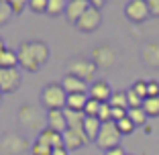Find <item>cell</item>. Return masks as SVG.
I'll return each instance as SVG.
<instances>
[{"label": "cell", "mask_w": 159, "mask_h": 155, "mask_svg": "<svg viewBox=\"0 0 159 155\" xmlns=\"http://www.w3.org/2000/svg\"><path fill=\"white\" fill-rule=\"evenodd\" d=\"M19 53V63L27 71H37L49 59V47L43 41H25L16 49Z\"/></svg>", "instance_id": "6da1fadb"}, {"label": "cell", "mask_w": 159, "mask_h": 155, "mask_svg": "<svg viewBox=\"0 0 159 155\" xmlns=\"http://www.w3.org/2000/svg\"><path fill=\"white\" fill-rule=\"evenodd\" d=\"M51 155H70V151H67L66 147H55Z\"/></svg>", "instance_id": "ab89813d"}, {"label": "cell", "mask_w": 159, "mask_h": 155, "mask_svg": "<svg viewBox=\"0 0 159 155\" xmlns=\"http://www.w3.org/2000/svg\"><path fill=\"white\" fill-rule=\"evenodd\" d=\"M125 16L131 21V23L139 25V23H145L151 16V12H149V8H147L145 0H129L126 6H125Z\"/></svg>", "instance_id": "52a82bcc"}, {"label": "cell", "mask_w": 159, "mask_h": 155, "mask_svg": "<svg viewBox=\"0 0 159 155\" xmlns=\"http://www.w3.org/2000/svg\"><path fill=\"white\" fill-rule=\"evenodd\" d=\"M2 96H4V94H2V92H0V104H2Z\"/></svg>", "instance_id": "b9f144b4"}, {"label": "cell", "mask_w": 159, "mask_h": 155, "mask_svg": "<svg viewBox=\"0 0 159 155\" xmlns=\"http://www.w3.org/2000/svg\"><path fill=\"white\" fill-rule=\"evenodd\" d=\"M151 16H159V0H145Z\"/></svg>", "instance_id": "d590c367"}, {"label": "cell", "mask_w": 159, "mask_h": 155, "mask_svg": "<svg viewBox=\"0 0 159 155\" xmlns=\"http://www.w3.org/2000/svg\"><path fill=\"white\" fill-rule=\"evenodd\" d=\"M126 116L135 122V127H143V125L147 122V118H149V116H147V112L143 110V106H139V108H129Z\"/></svg>", "instance_id": "603a6c76"}, {"label": "cell", "mask_w": 159, "mask_h": 155, "mask_svg": "<svg viewBox=\"0 0 159 155\" xmlns=\"http://www.w3.org/2000/svg\"><path fill=\"white\" fill-rule=\"evenodd\" d=\"M88 143V137H86L84 129H67L63 133V147L67 151H75L82 149V147Z\"/></svg>", "instance_id": "30bf717a"}, {"label": "cell", "mask_w": 159, "mask_h": 155, "mask_svg": "<svg viewBox=\"0 0 159 155\" xmlns=\"http://www.w3.org/2000/svg\"><path fill=\"white\" fill-rule=\"evenodd\" d=\"M47 4H49V0H29V8L33 10L35 14L47 12Z\"/></svg>", "instance_id": "4dcf8cb0"}, {"label": "cell", "mask_w": 159, "mask_h": 155, "mask_svg": "<svg viewBox=\"0 0 159 155\" xmlns=\"http://www.w3.org/2000/svg\"><path fill=\"white\" fill-rule=\"evenodd\" d=\"M100 25H102V12H100V8L90 6V8L82 14V19L75 23V27H78L82 33H94Z\"/></svg>", "instance_id": "ba28073f"}, {"label": "cell", "mask_w": 159, "mask_h": 155, "mask_svg": "<svg viewBox=\"0 0 159 155\" xmlns=\"http://www.w3.org/2000/svg\"><path fill=\"white\" fill-rule=\"evenodd\" d=\"M126 155H131V153H126Z\"/></svg>", "instance_id": "ee69618b"}, {"label": "cell", "mask_w": 159, "mask_h": 155, "mask_svg": "<svg viewBox=\"0 0 159 155\" xmlns=\"http://www.w3.org/2000/svg\"><path fill=\"white\" fill-rule=\"evenodd\" d=\"M98 118L102 122H110L112 121V106L108 102H102V106H100V110H98Z\"/></svg>", "instance_id": "f1b7e54d"}, {"label": "cell", "mask_w": 159, "mask_h": 155, "mask_svg": "<svg viewBox=\"0 0 159 155\" xmlns=\"http://www.w3.org/2000/svg\"><path fill=\"white\" fill-rule=\"evenodd\" d=\"M120 139H122V133L118 131L116 122L110 121V122H102V129L98 133V139H96V147L102 151L108 149H114V147H120Z\"/></svg>", "instance_id": "3957f363"}, {"label": "cell", "mask_w": 159, "mask_h": 155, "mask_svg": "<svg viewBox=\"0 0 159 155\" xmlns=\"http://www.w3.org/2000/svg\"><path fill=\"white\" fill-rule=\"evenodd\" d=\"M96 70H98V66L94 63L92 57H74L67 63V74L78 75L84 82H92L96 75Z\"/></svg>", "instance_id": "277c9868"}, {"label": "cell", "mask_w": 159, "mask_h": 155, "mask_svg": "<svg viewBox=\"0 0 159 155\" xmlns=\"http://www.w3.org/2000/svg\"><path fill=\"white\" fill-rule=\"evenodd\" d=\"M31 153H33V155H51V153H53V147L45 145V143H41V141L37 139V141L31 145Z\"/></svg>", "instance_id": "4316f807"}, {"label": "cell", "mask_w": 159, "mask_h": 155, "mask_svg": "<svg viewBox=\"0 0 159 155\" xmlns=\"http://www.w3.org/2000/svg\"><path fill=\"white\" fill-rule=\"evenodd\" d=\"M90 100V94H67V104L66 108H71V110H84L86 104Z\"/></svg>", "instance_id": "ffe728a7"}, {"label": "cell", "mask_w": 159, "mask_h": 155, "mask_svg": "<svg viewBox=\"0 0 159 155\" xmlns=\"http://www.w3.org/2000/svg\"><path fill=\"white\" fill-rule=\"evenodd\" d=\"M143 110L147 112V116H159V96L143 100Z\"/></svg>", "instance_id": "d4e9b609"}, {"label": "cell", "mask_w": 159, "mask_h": 155, "mask_svg": "<svg viewBox=\"0 0 159 155\" xmlns=\"http://www.w3.org/2000/svg\"><path fill=\"white\" fill-rule=\"evenodd\" d=\"M88 2L92 6H96V8H102V6L106 4V2H110V0H88Z\"/></svg>", "instance_id": "f35d334b"}, {"label": "cell", "mask_w": 159, "mask_h": 155, "mask_svg": "<svg viewBox=\"0 0 159 155\" xmlns=\"http://www.w3.org/2000/svg\"><path fill=\"white\" fill-rule=\"evenodd\" d=\"M0 2H8V0H0Z\"/></svg>", "instance_id": "7bdbcfd3"}, {"label": "cell", "mask_w": 159, "mask_h": 155, "mask_svg": "<svg viewBox=\"0 0 159 155\" xmlns=\"http://www.w3.org/2000/svg\"><path fill=\"white\" fill-rule=\"evenodd\" d=\"M29 149V141L19 133H6L0 139V153L2 155H23Z\"/></svg>", "instance_id": "5b68a950"}, {"label": "cell", "mask_w": 159, "mask_h": 155, "mask_svg": "<svg viewBox=\"0 0 159 155\" xmlns=\"http://www.w3.org/2000/svg\"><path fill=\"white\" fill-rule=\"evenodd\" d=\"M131 88L135 90V94H137V96H141V98H143V100L147 98V82L139 80V82H135V84H133Z\"/></svg>", "instance_id": "d6a6232c"}, {"label": "cell", "mask_w": 159, "mask_h": 155, "mask_svg": "<svg viewBox=\"0 0 159 155\" xmlns=\"http://www.w3.org/2000/svg\"><path fill=\"white\" fill-rule=\"evenodd\" d=\"M116 51H114V47H110V45H100V47H96L92 51V59L94 63L98 67H104V70H108V67H112L114 63H116Z\"/></svg>", "instance_id": "9c48e42d"}, {"label": "cell", "mask_w": 159, "mask_h": 155, "mask_svg": "<svg viewBox=\"0 0 159 155\" xmlns=\"http://www.w3.org/2000/svg\"><path fill=\"white\" fill-rule=\"evenodd\" d=\"M66 8H67V0H49L47 14L49 16H59V14H66Z\"/></svg>", "instance_id": "cb8c5ba5"}, {"label": "cell", "mask_w": 159, "mask_h": 155, "mask_svg": "<svg viewBox=\"0 0 159 155\" xmlns=\"http://www.w3.org/2000/svg\"><path fill=\"white\" fill-rule=\"evenodd\" d=\"M116 127H118V131H120L122 135H131V133L135 131V122H133L129 116H125V118H120V121L116 122Z\"/></svg>", "instance_id": "83f0119b"}, {"label": "cell", "mask_w": 159, "mask_h": 155, "mask_svg": "<svg viewBox=\"0 0 159 155\" xmlns=\"http://www.w3.org/2000/svg\"><path fill=\"white\" fill-rule=\"evenodd\" d=\"M90 6L92 4H90L88 0H70V2H67V8H66V19L75 25Z\"/></svg>", "instance_id": "4fadbf2b"}, {"label": "cell", "mask_w": 159, "mask_h": 155, "mask_svg": "<svg viewBox=\"0 0 159 155\" xmlns=\"http://www.w3.org/2000/svg\"><path fill=\"white\" fill-rule=\"evenodd\" d=\"M0 67H19V53L12 49H4L0 53Z\"/></svg>", "instance_id": "44dd1931"}, {"label": "cell", "mask_w": 159, "mask_h": 155, "mask_svg": "<svg viewBox=\"0 0 159 155\" xmlns=\"http://www.w3.org/2000/svg\"><path fill=\"white\" fill-rule=\"evenodd\" d=\"M112 92L114 90L110 88V84H108L106 80H94L92 84H90V90H88L90 98L98 100V102H108L110 96H112Z\"/></svg>", "instance_id": "8fae6325"}, {"label": "cell", "mask_w": 159, "mask_h": 155, "mask_svg": "<svg viewBox=\"0 0 159 155\" xmlns=\"http://www.w3.org/2000/svg\"><path fill=\"white\" fill-rule=\"evenodd\" d=\"M8 4L14 14H20L25 10V6H29V0H8Z\"/></svg>", "instance_id": "836d02e7"}, {"label": "cell", "mask_w": 159, "mask_h": 155, "mask_svg": "<svg viewBox=\"0 0 159 155\" xmlns=\"http://www.w3.org/2000/svg\"><path fill=\"white\" fill-rule=\"evenodd\" d=\"M23 84V74L19 67H0V92L12 94Z\"/></svg>", "instance_id": "8992f818"}, {"label": "cell", "mask_w": 159, "mask_h": 155, "mask_svg": "<svg viewBox=\"0 0 159 155\" xmlns=\"http://www.w3.org/2000/svg\"><path fill=\"white\" fill-rule=\"evenodd\" d=\"M100 106H102V102H98V100L90 98V100H88V104H86V108H84L86 116H98V110H100Z\"/></svg>", "instance_id": "f546056e"}, {"label": "cell", "mask_w": 159, "mask_h": 155, "mask_svg": "<svg viewBox=\"0 0 159 155\" xmlns=\"http://www.w3.org/2000/svg\"><path fill=\"white\" fill-rule=\"evenodd\" d=\"M12 16H14V12H12L8 2H0V27H4Z\"/></svg>", "instance_id": "484cf974"}, {"label": "cell", "mask_w": 159, "mask_h": 155, "mask_svg": "<svg viewBox=\"0 0 159 155\" xmlns=\"http://www.w3.org/2000/svg\"><path fill=\"white\" fill-rule=\"evenodd\" d=\"M126 100H129V108H139V106H143V98H141V96H137L133 88L126 90Z\"/></svg>", "instance_id": "1f68e13d"}, {"label": "cell", "mask_w": 159, "mask_h": 155, "mask_svg": "<svg viewBox=\"0 0 159 155\" xmlns=\"http://www.w3.org/2000/svg\"><path fill=\"white\" fill-rule=\"evenodd\" d=\"M67 104V92L61 84H47L41 90V106L49 110H63Z\"/></svg>", "instance_id": "7a4b0ae2"}, {"label": "cell", "mask_w": 159, "mask_h": 155, "mask_svg": "<svg viewBox=\"0 0 159 155\" xmlns=\"http://www.w3.org/2000/svg\"><path fill=\"white\" fill-rule=\"evenodd\" d=\"M153 96H159V82H147V98H153Z\"/></svg>", "instance_id": "e575fe53"}, {"label": "cell", "mask_w": 159, "mask_h": 155, "mask_svg": "<svg viewBox=\"0 0 159 155\" xmlns=\"http://www.w3.org/2000/svg\"><path fill=\"white\" fill-rule=\"evenodd\" d=\"M37 139L41 143H45V145L53 147V149H55V147H63V133H57V131H53V129H49V127L41 129Z\"/></svg>", "instance_id": "9a60e30c"}, {"label": "cell", "mask_w": 159, "mask_h": 155, "mask_svg": "<svg viewBox=\"0 0 159 155\" xmlns=\"http://www.w3.org/2000/svg\"><path fill=\"white\" fill-rule=\"evenodd\" d=\"M143 63L149 67H159V41H149L141 49Z\"/></svg>", "instance_id": "5bb4252c"}, {"label": "cell", "mask_w": 159, "mask_h": 155, "mask_svg": "<svg viewBox=\"0 0 159 155\" xmlns=\"http://www.w3.org/2000/svg\"><path fill=\"white\" fill-rule=\"evenodd\" d=\"M126 112H129L126 108H114V106H112V121H114V122H118L120 118H125V116H126Z\"/></svg>", "instance_id": "8d00e7d4"}, {"label": "cell", "mask_w": 159, "mask_h": 155, "mask_svg": "<svg viewBox=\"0 0 159 155\" xmlns=\"http://www.w3.org/2000/svg\"><path fill=\"white\" fill-rule=\"evenodd\" d=\"M108 104L114 108H126L129 110V100H126V90H114Z\"/></svg>", "instance_id": "7402d4cb"}, {"label": "cell", "mask_w": 159, "mask_h": 155, "mask_svg": "<svg viewBox=\"0 0 159 155\" xmlns=\"http://www.w3.org/2000/svg\"><path fill=\"white\" fill-rule=\"evenodd\" d=\"M67 121V129H84V121H86V112L84 110H71V108H63Z\"/></svg>", "instance_id": "ac0fdd59"}, {"label": "cell", "mask_w": 159, "mask_h": 155, "mask_svg": "<svg viewBox=\"0 0 159 155\" xmlns=\"http://www.w3.org/2000/svg\"><path fill=\"white\" fill-rule=\"evenodd\" d=\"M104 155H126V151L122 149V147H114V149L104 151Z\"/></svg>", "instance_id": "74e56055"}, {"label": "cell", "mask_w": 159, "mask_h": 155, "mask_svg": "<svg viewBox=\"0 0 159 155\" xmlns=\"http://www.w3.org/2000/svg\"><path fill=\"white\" fill-rule=\"evenodd\" d=\"M4 49H8V47H6V43H4V39H2V37H0V53H2V51H4Z\"/></svg>", "instance_id": "60d3db41"}, {"label": "cell", "mask_w": 159, "mask_h": 155, "mask_svg": "<svg viewBox=\"0 0 159 155\" xmlns=\"http://www.w3.org/2000/svg\"><path fill=\"white\" fill-rule=\"evenodd\" d=\"M61 86H63V90H66L67 94H88V82H84L82 78H78V75H71V74H66L63 75V80L59 82Z\"/></svg>", "instance_id": "7c38bea8"}, {"label": "cell", "mask_w": 159, "mask_h": 155, "mask_svg": "<svg viewBox=\"0 0 159 155\" xmlns=\"http://www.w3.org/2000/svg\"><path fill=\"white\" fill-rule=\"evenodd\" d=\"M47 127L57 131V133H66L67 131V121H66L63 110H49L47 112Z\"/></svg>", "instance_id": "2e32d148"}, {"label": "cell", "mask_w": 159, "mask_h": 155, "mask_svg": "<svg viewBox=\"0 0 159 155\" xmlns=\"http://www.w3.org/2000/svg\"><path fill=\"white\" fill-rule=\"evenodd\" d=\"M19 118L27 129H33V131L39 129V114H37V110H35L33 106L25 104V106L20 108V112H19Z\"/></svg>", "instance_id": "e0dca14e"}, {"label": "cell", "mask_w": 159, "mask_h": 155, "mask_svg": "<svg viewBox=\"0 0 159 155\" xmlns=\"http://www.w3.org/2000/svg\"><path fill=\"white\" fill-rule=\"evenodd\" d=\"M102 129V121L98 116H86L84 121V133L88 137V141H96L98 139V133Z\"/></svg>", "instance_id": "d6986e66"}]
</instances>
